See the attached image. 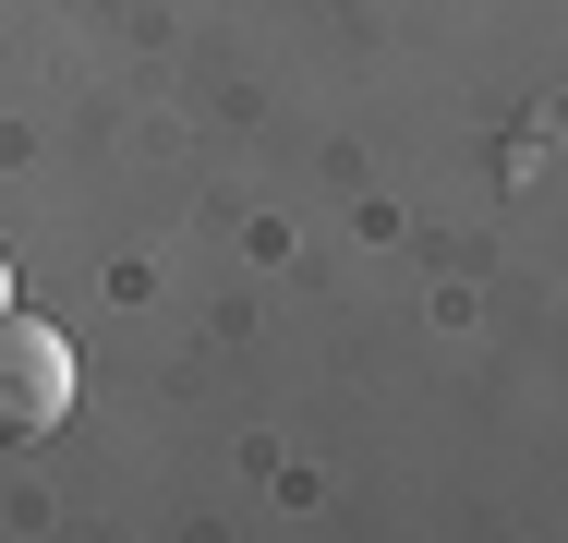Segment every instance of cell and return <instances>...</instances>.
Returning a JSON list of instances; mask_svg holds the SVG:
<instances>
[{
	"instance_id": "cell-1",
	"label": "cell",
	"mask_w": 568,
	"mask_h": 543,
	"mask_svg": "<svg viewBox=\"0 0 568 543\" xmlns=\"http://www.w3.org/2000/svg\"><path fill=\"white\" fill-rule=\"evenodd\" d=\"M61 423H73V338L0 303V447H37Z\"/></svg>"
},
{
	"instance_id": "cell-2",
	"label": "cell",
	"mask_w": 568,
	"mask_h": 543,
	"mask_svg": "<svg viewBox=\"0 0 568 543\" xmlns=\"http://www.w3.org/2000/svg\"><path fill=\"white\" fill-rule=\"evenodd\" d=\"M0 303H12V266H0Z\"/></svg>"
}]
</instances>
